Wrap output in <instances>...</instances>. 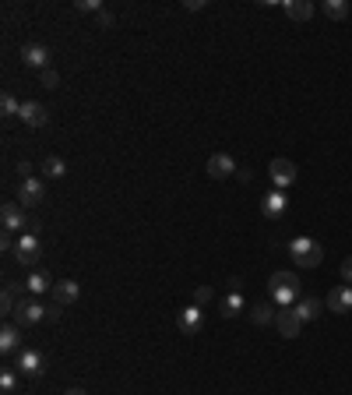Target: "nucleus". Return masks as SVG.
I'll return each mask as SVG.
<instances>
[{
  "mask_svg": "<svg viewBox=\"0 0 352 395\" xmlns=\"http://www.w3.org/2000/svg\"><path fill=\"white\" fill-rule=\"evenodd\" d=\"M268 293H271V300H275L278 311L282 307H292V304L300 300V279H296V272H275L268 279Z\"/></svg>",
  "mask_w": 352,
  "mask_h": 395,
  "instance_id": "nucleus-1",
  "label": "nucleus"
},
{
  "mask_svg": "<svg viewBox=\"0 0 352 395\" xmlns=\"http://www.w3.org/2000/svg\"><path fill=\"white\" fill-rule=\"evenodd\" d=\"M289 254L292 261H296L300 268H317L324 261V247L310 237H296V240H289Z\"/></svg>",
  "mask_w": 352,
  "mask_h": 395,
  "instance_id": "nucleus-2",
  "label": "nucleus"
},
{
  "mask_svg": "<svg viewBox=\"0 0 352 395\" xmlns=\"http://www.w3.org/2000/svg\"><path fill=\"white\" fill-rule=\"evenodd\" d=\"M22 378H42V371H46V357L39 353V350H29V346H22L18 353H15V364H11Z\"/></svg>",
  "mask_w": 352,
  "mask_h": 395,
  "instance_id": "nucleus-3",
  "label": "nucleus"
},
{
  "mask_svg": "<svg viewBox=\"0 0 352 395\" xmlns=\"http://www.w3.org/2000/svg\"><path fill=\"white\" fill-rule=\"evenodd\" d=\"M268 177H271L275 191H282V187H292V184L300 180V169H296V162H292V159H271Z\"/></svg>",
  "mask_w": 352,
  "mask_h": 395,
  "instance_id": "nucleus-4",
  "label": "nucleus"
},
{
  "mask_svg": "<svg viewBox=\"0 0 352 395\" xmlns=\"http://www.w3.org/2000/svg\"><path fill=\"white\" fill-rule=\"evenodd\" d=\"M39 254H42V244H39V237L35 233H18V244H15V258H18V265H25V268H35L39 265Z\"/></svg>",
  "mask_w": 352,
  "mask_h": 395,
  "instance_id": "nucleus-5",
  "label": "nucleus"
},
{
  "mask_svg": "<svg viewBox=\"0 0 352 395\" xmlns=\"http://www.w3.org/2000/svg\"><path fill=\"white\" fill-rule=\"evenodd\" d=\"M46 318V307L39 304V300H32V297H22L18 300V307H15V325L18 328H32V325H39Z\"/></svg>",
  "mask_w": 352,
  "mask_h": 395,
  "instance_id": "nucleus-6",
  "label": "nucleus"
},
{
  "mask_svg": "<svg viewBox=\"0 0 352 395\" xmlns=\"http://www.w3.org/2000/svg\"><path fill=\"white\" fill-rule=\"evenodd\" d=\"M42 198H46V180L42 177H29V180L18 184V205L22 208H35V205H42Z\"/></svg>",
  "mask_w": 352,
  "mask_h": 395,
  "instance_id": "nucleus-7",
  "label": "nucleus"
},
{
  "mask_svg": "<svg viewBox=\"0 0 352 395\" xmlns=\"http://www.w3.org/2000/svg\"><path fill=\"white\" fill-rule=\"evenodd\" d=\"M0 222H4L8 233H25V226H32L18 201H4V208H0Z\"/></svg>",
  "mask_w": 352,
  "mask_h": 395,
  "instance_id": "nucleus-8",
  "label": "nucleus"
},
{
  "mask_svg": "<svg viewBox=\"0 0 352 395\" xmlns=\"http://www.w3.org/2000/svg\"><path fill=\"white\" fill-rule=\"evenodd\" d=\"M49 297H53V304H56V307H71V304H78V297H81V286H78L74 279H61V282H53Z\"/></svg>",
  "mask_w": 352,
  "mask_h": 395,
  "instance_id": "nucleus-9",
  "label": "nucleus"
},
{
  "mask_svg": "<svg viewBox=\"0 0 352 395\" xmlns=\"http://www.w3.org/2000/svg\"><path fill=\"white\" fill-rule=\"evenodd\" d=\"M22 124L25 127H32V131H39V127H46L49 124V109L42 106V102H35V99H29V102H22Z\"/></svg>",
  "mask_w": 352,
  "mask_h": 395,
  "instance_id": "nucleus-10",
  "label": "nucleus"
},
{
  "mask_svg": "<svg viewBox=\"0 0 352 395\" xmlns=\"http://www.w3.org/2000/svg\"><path fill=\"white\" fill-rule=\"evenodd\" d=\"M205 169H208V177H211V180H225V177L237 173L240 166H237V159H232L229 152H215V155L208 159V166H205Z\"/></svg>",
  "mask_w": 352,
  "mask_h": 395,
  "instance_id": "nucleus-11",
  "label": "nucleus"
},
{
  "mask_svg": "<svg viewBox=\"0 0 352 395\" xmlns=\"http://www.w3.org/2000/svg\"><path fill=\"white\" fill-rule=\"evenodd\" d=\"M176 328H180L184 335H191V339H194V335L205 328V311H201L198 304L184 307V311H180V318H176Z\"/></svg>",
  "mask_w": 352,
  "mask_h": 395,
  "instance_id": "nucleus-12",
  "label": "nucleus"
},
{
  "mask_svg": "<svg viewBox=\"0 0 352 395\" xmlns=\"http://www.w3.org/2000/svg\"><path fill=\"white\" fill-rule=\"evenodd\" d=\"M22 64L25 68H35V71H46L49 68V49L42 42H25L22 46Z\"/></svg>",
  "mask_w": 352,
  "mask_h": 395,
  "instance_id": "nucleus-13",
  "label": "nucleus"
},
{
  "mask_svg": "<svg viewBox=\"0 0 352 395\" xmlns=\"http://www.w3.org/2000/svg\"><path fill=\"white\" fill-rule=\"evenodd\" d=\"M275 328H278L282 339H296L300 328H303V321H300V314L292 311V307H282V311L275 314Z\"/></svg>",
  "mask_w": 352,
  "mask_h": 395,
  "instance_id": "nucleus-14",
  "label": "nucleus"
},
{
  "mask_svg": "<svg viewBox=\"0 0 352 395\" xmlns=\"http://www.w3.org/2000/svg\"><path fill=\"white\" fill-rule=\"evenodd\" d=\"M328 307H331V314H349L352 311V286L349 282H342V286H335L328 293Z\"/></svg>",
  "mask_w": 352,
  "mask_h": 395,
  "instance_id": "nucleus-15",
  "label": "nucleus"
},
{
  "mask_svg": "<svg viewBox=\"0 0 352 395\" xmlns=\"http://www.w3.org/2000/svg\"><path fill=\"white\" fill-rule=\"evenodd\" d=\"M285 208H289V198H285V191H271V194H264V201H261V212H264V219H282L285 215Z\"/></svg>",
  "mask_w": 352,
  "mask_h": 395,
  "instance_id": "nucleus-16",
  "label": "nucleus"
},
{
  "mask_svg": "<svg viewBox=\"0 0 352 395\" xmlns=\"http://www.w3.org/2000/svg\"><path fill=\"white\" fill-rule=\"evenodd\" d=\"M18 350H22V328L11 321V325L0 328V353H4V357H15Z\"/></svg>",
  "mask_w": 352,
  "mask_h": 395,
  "instance_id": "nucleus-17",
  "label": "nucleus"
},
{
  "mask_svg": "<svg viewBox=\"0 0 352 395\" xmlns=\"http://www.w3.org/2000/svg\"><path fill=\"white\" fill-rule=\"evenodd\" d=\"M49 290H53V279H49L46 272L32 268V275L25 279V293H32V297H42V293H49Z\"/></svg>",
  "mask_w": 352,
  "mask_h": 395,
  "instance_id": "nucleus-18",
  "label": "nucleus"
},
{
  "mask_svg": "<svg viewBox=\"0 0 352 395\" xmlns=\"http://www.w3.org/2000/svg\"><path fill=\"white\" fill-rule=\"evenodd\" d=\"M285 15L292 18V22H310L314 18V4H310V0H285Z\"/></svg>",
  "mask_w": 352,
  "mask_h": 395,
  "instance_id": "nucleus-19",
  "label": "nucleus"
},
{
  "mask_svg": "<svg viewBox=\"0 0 352 395\" xmlns=\"http://www.w3.org/2000/svg\"><path fill=\"white\" fill-rule=\"evenodd\" d=\"M321 300L317 297H303V300H296V307H292V311H296L300 314V321H317L321 318Z\"/></svg>",
  "mask_w": 352,
  "mask_h": 395,
  "instance_id": "nucleus-20",
  "label": "nucleus"
},
{
  "mask_svg": "<svg viewBox=\"0 0 352 395\" xmlns=\"http://www.w3.org/2000/svg\"><path fill=\"white\" fill-rule=\"evenodd\" d=\"M240 311H243V297H240V293L229 290V293L218 300V314H222V318H237Z\"/></svg>",
  "mask_w": 352,
  "mask_h": 395,
  "instance_id": "nucleus-21",
  "label": "nucleus"
},
{
  "mask_svg": "<svg viewBox=\"0 0 352 395\" xmlns=\"http://www.w3.org/2000/svg\"><path fill=\"white\" fill-rule=\"evenodd\" d=\"M67 173V162L61 159V155H46L42 159V177H49V180H61Z\"/></svg>",
  "mask_w": 352,
  "mask_h": 395,
  "instance_id": "nucleus-22",
  "label": "nucleus"
},
{
  "mask_svg": "<svg viewBox=\"0 0 352 395\" xmlns=\"http://www.w3.org/2000/svg\"><path fill=\"white\" fill-rule=\"evenodd\" d=\"M18 113H22V102L15 99V92H4V95H0V117H4V121H15Z\"/></svg>",
  "mask_w": 352,
  "mask_h": 395,
  "instance_id": "nucleus-23",
  "label": "nucleus"
},
{
  "mask_svg": "<svg viewBox=\"0 0 352 395\" xmlns=\"http://www.w3.org/2000/svg\"><path fill=\"white\" fill-rule=\"evenodd\" d=\"M321 11H324L328 18H335V22H342V18L349 15V4H345V0H324V4H321Z\"/></svg>",
  "mask_w": 352,
  "mask_h": 395,
  "instance_id": "nucleus-24",
  "label": "nucleus"
},
{
  "mask_svg": "<svg viewBox=\"0 0 352 395\" xmlns=\"http://www.w3.org/2000/svg\"><path fill=\"white\" fill-rule=\"evenodd\" d=\"M275 314H278V311H271L268 304H254V307H250V321H254V325H271Z\"/></svg>",
  "mask_w": 352,
  "mask_h": 395,
  "instance_id": "nucleus-25",
  "label": "nucleus"
},
{
  "mask_svg": "<svg viewBox=\"0 0 352 395\" xmlns=\"http://www.w3.org/2000/svg\"><path fill=\"white\" fill-rule=\"evenodd\" d=\"M18 378H22V374H18L15 367H4V371H0V392L11 395V392L18 388Z\"/></svg>",
  "mask_w": 352,
  "mask_h": 395,
  "instance_id": "nucleus-26",
  "label": "nucleus"
},
{
  "mask_svg": "<svg viewBox=\"0 0 352 395\" xmlns=\"http://www.w3.org/2000/svg\"><path fill=\"white\" fill-rule=\"evenodd\" d=\"M0 307H4V314H11V318H15V307H18V300H15V286H11V282L4 286V293H0Z\"/></svg>",
  "mask_w": 352,
  "mask_h": 395,
  "instance_id": "nucleus-27",
  "label": "nucleus"
},
{
  "mask_svg": "<svg viewBox=\"0 0 352 395\" xmlns=\"http://www.w3.org/2000/svg\"><path fill=\"white\" fill-rule=\"evenodd\" d=\"M74 11L78 15H99L106 8H102V0H74Z\"/></svg>",
  "mask_w": 352,
  "mask_h": 395,
  "instance_id": "nucleus-28",
  "label": "nucleus"
},
{
  "mask_svg": "<svg viewBox=\"0 0 352 395\" xmlns=\"http://www.w3.org/2000/svg\"><path fill=\"white\" fill-rule=\"evenodd\" d=\"M39 82H42V88H56L61 85V75H56L53 68H46V71H39Z\"/></svg>",
  "mask_w": 352,
  "mask_h": 395,
  "instance_id": "nucleus-29",
  "label": "nucleus"
},
{
  "mask_svg": "<svg viewBox=\"0 0 352 395\" xmlns=\"http://www.w3.org/2000/svg\"><path fill=\"white\" fill-rule=\"evenodd\" d=\"M211 297H215V290H211V286H198V290H194V304H198V307H205Z\"/></svg>",
  "mask_w": 352,
  "mask_h": 395,
  "instance_id": "nucleus-30",
  "label": "nucleus"
},
{
  "mask_svg": "<svg viewBox=\"0 0 352 395\" xmlns=\"http://www.w3.org/2000/svg\"><path fill=\"white\" fill-rule=\"evenodd\" d=\"M338 275H342V282H349V286H352V254L342 261V268H338Z\"/></svg>",
  "mask_w": 352,
  "mask_h": 395,
  "instance_id": "nucleus-31",
  "label": "nucleus"
},
{
  "mask_svg": "<svg viewBox=\"0 0 352 395\" xmlns=\"http://www.w3.org/2000/svg\"><path fill=\"white\" fill-rule=\"evenodd\" d=\"M15 244H18V240H15V237L4 230V237H0V251H11V254H15Z\"/></svg>",
  "mask_w": 352,
  "mask_h": 395,
  "instance_id": "nucleus-32",
  "label": "nucleus"
},
{
  "mask_svg": "<svg viewBox=\"0 0 352 395\" xmlns=\"http://www.w3.org/2000/svg\"><path fill=\"white\" fill-rule=\"evenodd\" d=\"M95 25H99V29H109V25H113V15H109V11H99V15H95Z\"/></svg>",
  "mask_w": 352,
  "mask_h": 395,
  "instance_id": "nucleus-33",
  "label": "nucleus"
},
{
  "mask_svg": "<svg viewBox=\"0 0 352 395\" xmlns=\"http://www.w3.org/2000/svg\"><path fill=\"white\" fill-rule=\"evenodd\" d=\"M18 177H22V180H29V177H32V162H25V159L18 162Z\"/></svg>",
  "mask_w": 352,
  "mask_h": 395,
  "instance_id": "nucleus-34",
  "label": "nucleus"
},
{
  "mask_svg": "<svg viewBox=\"0 0 352 395\" xmlns=\"http://www.w3.org/2000/svg\"><path fill=\"white\" fill-rule=\"evenodd\" d=\"M237 180H240V184H250V180H254V173H250L247 166H240V169H237Z\"/></svg>",
  "mask_w": 352,
  "mask_h": 395,
  "instance_id": "nucleus-35",
  "label": "nucleus"
},
{
  "mask_svg": "<svg viewBox=\"0 0 352 395\" xmlns=\"http://www.w3.org/2000/svg\"><path fill=\"white\" fill-rule=\"evenodd\" d=\"M184 11H205V0H184Z\"/></svg>",
  "mask_w": 352,
  "mask_h": 395,
  "instance_id": "nucleus-36",
  "label": "nucleus"
},
{
  "mask_svg": "<svg viewBox=\"0 0 352 395\" xmlns=\"http://www.w3.org/2000/svg\"><path fill=\"white\" fill-rule=\"evenodd\" d=\"M61 311H64V307H56V304H53V307L46 311V318H49V321H56V318H61Z\"/></svg>",
  "mask_w": 352,
  "mask_h": 395,
  "instance_id": "nucleus-37",
  "label": "nucleus"
},
{
  "mask_svg": "<svg viewBox=\"0 0 352 395\" xmlns=\"http://www.w3.org/2000/svg\"><path fill=\"white\" fill-rule=\"evenodd\" d=\"M64 395H88V392H85V388H67Z\"/></svg>",
  "mask_w": 352,
  "mask_h": 395,
  "instance_id": "nucleus-38",
  "label": "nucleus"
}]
</instances>
